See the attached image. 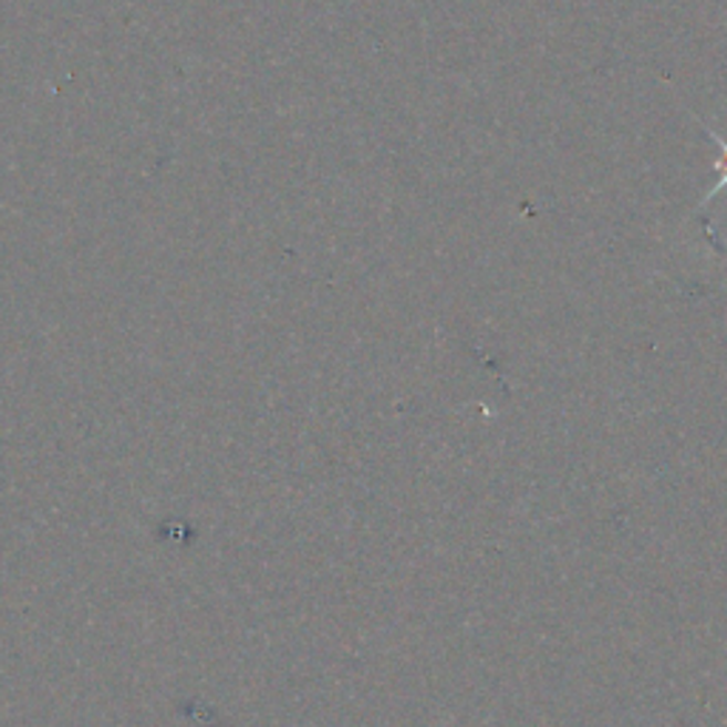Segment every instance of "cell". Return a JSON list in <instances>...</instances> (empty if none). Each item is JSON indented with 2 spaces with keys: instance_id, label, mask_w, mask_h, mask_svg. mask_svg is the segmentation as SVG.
<instances>
[{
  "instance_id": "obj_1",
  "label": "cell",
  "mask_w": 727,
  "mask_h": 727,
  "mask_svg": "<svg viewBox=\"0 0 727 727\" xmlns=\"http://www.w3.org/2000/svg\"><path fill=\"white\" fill-rule=\"evenodd\" d=\"M719 168H721V183L716 185V194H719V190L727 185V143H721V165H719ZM716 194H714V197H716Z\"/></svg>"
}]
</instances>
